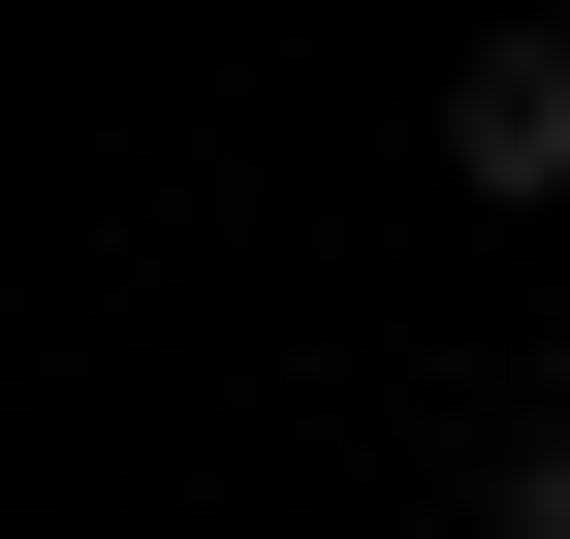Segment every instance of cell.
Here are the masks:
<instances>
[{"mask_svg": "<svg viewBox=\"0 0 570 539\" xmlns=\"http://www.w3.org/2000/svg\"><path fill=\"white\" fill-rule=\"evenodd\" d=\"M475 539H570V444H539V477H508V508H475Z\"/></svg>", "mask_w": 570, "mask_h": 539, "instance_id": "obj_2", "label": "cell"}, {"mask_svg": "<svg viewBox=\"0 0 570 539\" xmlns=\"http://www.w3.org/2000/svg\"><path fill=\"white\" fill-rule=\"evenodd\" d=\"M444 190H570V32H475L444 63Z\"/></svg>", "mask_w": 570, "mask_h": 539, "instance_id": "obj_1", "label": "cell"}]
</instances>
